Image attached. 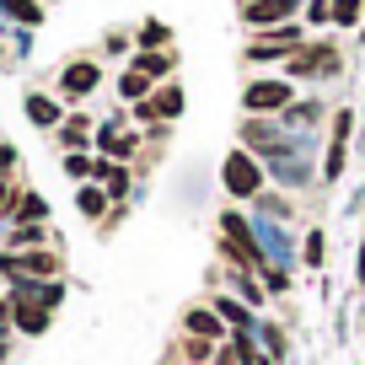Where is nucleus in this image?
<instances>
[{"mask_svg":"<svg viewBox=\"0 0 365 365\" xmlns=\"http://www.w3.org/2000/svg\"><path fill=\"white\" fill-rule=\"evenodd\" d=\"M220 178H226V188H231L237 199H252V194L263 188V167L247 156V150H231L226 167H220Z\"/></svg>","mask_w":365,"mask_h":365,"instance_id":"obj_1","label":"nucleus"},{"mask_svg":"<svg viewBox=\"0 0 365 365\" xmlns=\"http://www.w3.org/2000/svg\"><path fill=\"white\" fill-rule=\"evenodd\" d=\"M220 226H226V252H231V258L247 263V269H263V252H258V242H252L247 220L231 210V215H220Z\"/></svg>","mask_w":365,"mask_h":365,"instance_id":"obj_2","label":"nucleus"},{"mask_svg":"<svg viewBox=\"0 0 365 365\" xmlns=\"http://www.w3.org/2000/svg\"><path fill=\"white\" fill-rule=\"evenodd\" d=\"M242 103H247V113H269V108H285L290 103V86H285V81H252Z\"/></svg>","mask_w":365,"mask_h":365,"instance_id":"obj_3","label":"nucleus"},{"mask_svg":"<svg viewBox=\"0 0 365 365\" xmlns=\"http://www.w3.org/2000/svg\"><path fill=\"white\" fill-rule=\"evenodd\" d=\"M296 6L301 0H252L247 11V27H274V22H296Z\"/></svg>","mask_w":365,"mask_h":365,"instance_id":"obj_4","label":"nucleus"},{"mask_svg":"<svg viewBox=\"0 0 365 365\" xmlns=\"http://www.w3.org/2000/svg\"><path fill=\"white\" fill-rule=\"evenodd\" d=\"M97 81H103V70L91 65V59H76V65H65V76H59V91H65V97H86V91H97Z\"/></svg>","mask_w":365,"mask_h":365,"instance_id":"obj_5","label":"nucleus"},{"mask_svg":"<svg viewBox=\"0 0 365 365\" xmlns=\"http://www.w3.org/2000/svg\"><path fill=\"white\" fill-rule=\"evenodd\" d=\"M0 274H38V279H48V274H59V258L54 252H22V258H0Z\"/></svg>","mask_w":365,"mask_h":365,"instance_id":"obj_6","label":"nucleus"},{"mask_svg":"<svg viewBox=\"0 0 365 365\" xmlns=\"http://www.w3.org/2000/svg\"><path fill=\"white\" fill-rule=\"evenodd\" d=\"M290 43H301V22H285L279 33H263L258 43L247 48V54H252V59H279V54H285Z\"/></svg>","mask_w":365,"mask_h":365,"instance_id":"obj_7","label":"nucleus"},{"mask_svg":"<svg viewBox=\"0 0 365 365\" xmlns=\"http://www.w3.org/2000/svg\"><path fill=\"white\" fill-rule=\"evenodd\" d=\"M178 113H182V91L178 86H161L150 103H140V118H145V124H156V118H178Z\"/></svg>","mask_w":365,"mask_h":365,"instance_id":"obj_8","label":"nucleus"},{"mask_svg":"<svg viewBox=\"0 0 365 365\" xmlns=\"http://www.w3.org/2000/svg\"><path fill=\"white\" fill-rule=\"evenodd\" d=\"M328 59H333V48H328V43H307V54L290 59V76H312V70H322Z\"/></svg>","mask_w":365,"mask_h":365,"instance_id":"obj_9","label":"nucleus"},{"mask_svg":"<svg viewBox=\"0 0 365 365\" xmlns=\"http://www.w3.org/2000/svg\"><path fill=\"white\" fill-rule=\"evenodd\" d=\"M145 91H150V76H145V70H124V76H118V97L145 103Z\"/></svg>","mask_w":365,"mask_h":365,"instance_id":"obj_10","label":"nucleus"},{"mask_svg":"<svg viewBox=\"0 0 365 365\" xmlns=\"http://www.w3.org/2000/svg\"><path fill=\"white\" fill-rule=\"evenodd\" d=\"M188 333L194 339H220V312H188Z\"/></svg>","mask_w":365,"mask_h":365,"instance_id":"obj_11","label":"nucleus"},{"mask_svg":"<svg viewBox=\"0 0 365 365\" xmlns=\"http://www.w3.org/2000/svg\"><path fill=\"white\" fill-rule=\"evenodd\" d=\"M97 145H103L108 156H129V150H135V135H124V129H103Z\"/></svg>","mask_w":365,"mask_h":365,"instance_id":"obj_12","label":"nucleus"},{"mask_svg":"<svg viewBox=\"0 0 365 365\" xmlns=\"http://www.w3.org/2000/svg\"><path fill=\"white\" fill-rule=\"evenodd\" d=\"M215 312H220V322H231L237 333L252 328V317H247V307H242V301H215Z\"/></svg>","mask_w":365,"mask_h":365,"instance_id":"obj_13","label":"nucleus"},{"mask_svg":"<svg viewBox=\"0 0 365 365\" xmlns=\"http://www.w3.org/2000/svg\"><path fill=\"white\" fill-rule=\"evenodd\" d=\"M135 70H145V76L156 81V76H167V70H172V54H161V48H145V54L135 59Z\"/></svg>","mask_w":365,"mask_h":365,"instance_id":"obj_14","label":"nucleus"},{"mask_svg":"<svg viewBox=\"0 0 365 365\" xmlns=\"http://www.w3.org/2000/svg\"><path fill=\"white\" fill-rule=\"evenodd\" d=\"M16 322H22V333H43L48 328V307H16Z\"/></svg>","mask_w":365,"mask_h":365,"instance_id":"obj_15","label":"nucleus"},{"mask_svg":"<svg viewBox=\"0 0 365 365\" xmlns=\"http://www.w3.org/2000/svg\"><path fill=\"white\" fill-rule=\"evenodd\" d=\"M97 178L108 182V194H124V188H129V172L113 167V161H97Z\"/></svg>","mask_w":365,"mask_h":365,"instance_id":"obj_16","label":"nucleus"},{"mask_svg":"<svg viewBox=\"0 0 365 365\" xmlns=\"http://www.w3.org/2000/svg\"><path fill=\"white\" fill-rule=\"evenodd\" d=\"M27 118H33V124H59V108L48 103V97H27Z\"/></svg>","mask_w":365,"mask_h":365,"instance_id":"obj_17","label":"nucleus"},{"mask_svg":"<svg viewBox=\"0 0 365 365\" xmlns=\"http://www.w3.org/2000/svg\"><path fill=\"white\" fill-rule=\"evenodd\" d=\"M360 11H365V0H333V22H339V27L360 22Z\"/></svg>","mask_w":365,"mask_h":365,"instance_id":"obj_18","label":"nucleus"},{"mask_svg":"<svg viewBox=\"0 0 365 365\" xmlns=\"http://www.w3.org/2000/svg\"><path fill=\"white\" fill-rule=\"evenodd\" d=\"M76 205H81V215H103V210H108V194H103V188H81Z\"/></svg>","mask_w":365,"mask_h":365,"instance_id":"obj_19","label":"nucleus"},{"mask_svg":"<svg viewBox=\"0 0 365 365\" xmlns=\"http://www.w3.org/2000/svg\"><path fill=\"white\" fill-rule=\"evenodd\" d=\"M0 6H6L11 16H22V22H38V16H43V6H38V0H0Z\"/></svg>","mask_w":365,"mask_h":365,"instance_id":"obj_20","label":"nucleus"},{"mask_svg":"<svg viewBox=\"0 0 365 365\" xmlns=\"http://www.w3.org/2000/svg\"><path fill=\"white\" fill-rule=\"evenodd\" d=\"M16 215H22L27 226H33V220H43V215H48V205H43V199H38V194H27L22 205H16Z\"/></svg>","mask_w":365,"mask_h":365,"instance_id":"obj_21","label":"nucleus"},{"mask_svg":"<svg viewBox=\"0 0 365 365\" xmlns=\"http://www.w3.org/2000/svg\"><path fill=\"white\" fill-rule=\"evenodd\" d=\"M59 140H65V145H86V118H70V124L59 129Z\"/></svg>","mask_w":365,"mask_h":365,"instance_id":"obj_22","label":"nucleus"},{"mask_svg":"<svg viewBox=\"0 0 365 365\" xmlns=\"http://www.w3.org/2000/svg\"><path fill=\"white\" fill-rule=\"evenodd\" d=\"M65 172H70V178H97V161H86V156H70V161H65Z\"/></svg>","mask_w":365,"mask_h":365,"instance_id":"obj_23","label":"nucleus"},{"mask_svg":"<svg viewBox=\"0 0 365 365\" xmlns=\"http://www.w3.org/2000/svg\"><path fill=\"white\" fill-rule=\"evenodd\" d=\"M140 43H145V48L167 43V27H161V22H145V27H140Z\"/></svg>","mask_w":365,"mask_h":365,"instance_id":"obj_24","label":"nucleus"},{"mask_svg":"<svg viewBox=\"0 0 365 365\" xmlns=\"http://www.w3.org/2000/svg\"><path fill=\"white\" fill-rule=\"evenodd\" d=\"M237 296H242V301H252V307H258V301H263V290H258V285H252L247 274H242V279H237Z\"/></svg>","mask_w":365,"mask_h":365,"instance_id":"obj_25","label":"nucleus"},{"mask_svg":"<svg viewBox=\"0 0 365 365\" xmlns=\"http://www.w3.org/2000/svg\"><path fill=\"white\" fill-rule=\"evenodd\" d=\"M307 263H312V269L322 263V231H312V237H307Z\"/></svg>","mask_w":365,"mask_h":365,"instance_id":"obj_26","label":"nucleus"},{"mask_svg":"<svg viewBox=\"0 0 365 365\" xmlns=\"http://www.w3.org/2000/svg\"><path fill=\"white\" fill-rule=\"evenodd\" d=\"M210 349H215V339H188V360H205Z\"/></svg>","mask_w":365,"mask_h":365,"instance_id":"obj_27","label":"nucleus"},{"mask_svg":"<svg viewBox=\"0 0 365 365\" xmlns=\"http://www.w3.org/2000/svg\"><path fill=\"white\" fill-rule=\"evenodd\" d=\"M339 172H344V145L333 140V150H328V178H339Z\"/></svg>","mask_w":365,"mask_h":365,"instance_id":"obj_28","label":"nucleus"},{"mask_svg":"<svg viewBox=\"0 0 365 365\" xmlns=\"http://www.w3.org/2000/svg\"><path fill=\"white\" fill-rule=\"evenodd\" d=\"M349 124H354V113H339V124H333V140H339V145L349 140Z\"/></svg>","mask_w":365,"mask_h":365,"instance_id":"obj_29","label":"nucleus"},{"mask_svg":"<svg viewBox=\"0 0 365 365\" xmlns=\"http://www.w3.org/2000/svg\"><path fill=\"white\" fill-rule=\"evenodd\" d=\"M312 22H333V0H317V6H312Z\"/></svg>","mask_w":365,"mask_h":365,"instance_id":"obj_30","label":"nucleus"},{"mask_svg":"<svg viewBox=\"0 0 365 365\" xmlns=\"http://www.w3.org/2000/svg\"><path fill=\"white\" fill-rule=\"evenodd\" d=\"M11 161H16V150H11V145H0V172H11Z\"/></svg>","mask_w":365,"mask_h":365,"instance_id":"obj_31","label":"nucleus"}]
</instances>
